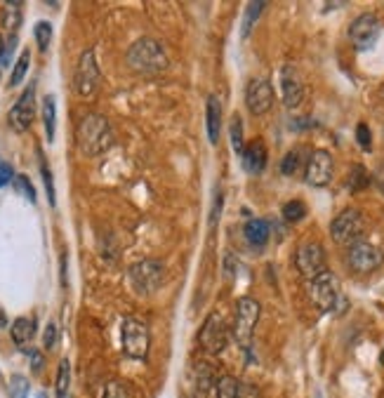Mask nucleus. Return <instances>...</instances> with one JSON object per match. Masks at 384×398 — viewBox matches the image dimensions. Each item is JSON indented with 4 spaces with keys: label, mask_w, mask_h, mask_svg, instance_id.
<instances>
[{
    "label": "nucleus",
    "mask_w": 384,
    "mask_h": 398,
    "mask_svg": "<svg viewBox=\"0 0 384 398\" xmlns=\"http://www.w3.org/2000/svg\"><path fill=\"white\" fill-rule=\"evenodd\" d=\"M347 264L354 274H372L377 271L384 264V252L380 247L365 243V240H358V243L349 245V252H347Z\"/></svg>",
    "instance_id": "nucleus-9"
},
{
    "label": "nucleus",
    "mask_w": 384,
    "mask_h": 398,
    "mask_svg": "<svg viewBox=\"0 0 384 398\" xmlns=\"http://www.w3.org/2000/svg\"><path fill=\"white\" fill-rule=\"evenodd\" d=\"M33 334H36V321L28 319V316H21L12 323V342L19 349H26L31 344Z\"/></svg>",
    "instance_id": "nucleus-18"
},
{
    "label": "nucleus",
    "mask_w": 384,
    "mask_h": 398,
    "mask_svg": "<svg viewBox=\"0 0 384 398\" xmlns=\"http://www.w3.org/2000/svg\"><path fill=\"white\" fill-rule=\"evenodd\" d=\"M229 334H231V332H229V328H227L224 316L217 314V311H212L208 319H205L203 328H200L198 342H200V347L208 351V354L217 356V354H222V351L227 349Z\"/></svg>",
    "instance_id": "nucleus-8"
},
{
    "label": "nucleus",
    "mask_w": 384,
    "mask_h": 398,
    "mask_svg": "<svg viewBox=\"0 0 384 398\" xmlns=\"http://www.w3.org/2000/svg\"><path fill=\"white\" fill-rule=\"evenodd\" d=\"M267 5L265 3H250L248 8H245V17H243V38L250 36L252 26H255V21L260 19L262 10H265Z\"/></svg>",
    "instance_id": "nucleus-27"
},
{
    "label": "nucleus",
    "mask_w": 384,
    "mask_h": 398,
    "mask_svg": "<svg viewBox=\"0 0 384 398\" xmlns=\"http://www.w3.org/2000/svg\"><path fill=\"white\" fill-rule=\"evenodd\" d=\"M19 24H21V3H8L3 10V26L15 36Z\"/></svg>",
    "instance_id": "nucleus-23"
},
{
    "label": "nucleus",
    "mask_w": 384,
    "mask_h": 398,
    "mask_svg": "<svg viewBox=\"0 0 384 398\" xmlns=\"http://www.w3.org/2000/svg\"><path fill=\"white\" fill-rule=\"evenodd\" d=\"M229 130H231V144H233V151L236 153H243L245 144H243V120L238 116L231 118V125H229Z\"/></svg>",
    "instance_id": "nucleus-30"
},
{
    "label": "nucleus",
    "mask_w": 384,
    "mask_h": 398,
    "mask_svg": "<svg viewBox=\"0 0 384 398\" xmlns=\"http://www.w3.org/2000/svg\"><path fill=\"white\" fill-rule=\"evenodd\" d=\"M307 217V205L302 200H290L283 205V219L285 222H300Z\"/></svg>",
    "instance_id": "nucleus-29"
},
{
    "label": "nucleus",
    "mask_w": 384,
    "mask_h": 398,
    "mask_svg": "<svg viewBox=\"0 0 384 398\" xmlns=\"http://www.w3.org/2000/svg\"><path fill=\"white\" fill-rule=\"evenodd\" d=\"M215 396L217 398H238L240 396V386L231 375H222L215 384Z\"/></svg>",
    "instance_id": "nucleus-22"
},
{
    "label": "nucleus",
    "mask_w": 384,
    "mask_h": 398,
    "mask_svg": "<svg viewBox=\"0 0 384 398\" xmlns=\"http://www.w3.org/2000/svg\"><path fill=\"white\" fill-rule=\"evenodd\" d=\"M347 184H349V191H363L365 187L370 184V175L365 172V167L363 165H354L352 167V172H349V180H347Z\"/></svg>",
    "instance_id": "nucleus-24"
},
{
    "label": "nucleus",
    "mask_w": 384,
    "mask_h": 398,
    "mask_svg": "<svg viewBox=\"0 0 384 398\" xmlns=\"http://www.w3.org/2000/svg\"><path fill=\"white\" fill-rule=\"evenodd\" d=\"M262 307L257 299L252 297H240L236 304V319H233V339H236L238 347L250 349L252 344V332H255V325L260 321Z\"/></svg>",
    "instance_id": "nucleus-6"
},
{
    "label": "nucleus",
    "mask_w": 384,
    "mask_h": 398,
    "mask_svg": "<svg viewBox=\"0 0 384 398\" xmlns=\"http://www.w3.org/2000/svg\"><path fill=\"white\" fill-rule=\"evenodd\" d=\"M28 64H31V50H24L17 59V64L12 68V76H10V88H17L21 80L26 78V71H28Z\"/></svg>",
    "instance_id": "nucleus-25"
},
{
    "label": "nucleus",
    "mask_w": 384,
    "mask_h": 398,
    "mask_svg": "<svg viewBox=\"0 0 384 398\" xmlns=\"http://www.w3.org/2000/svg\"><path fill=\"white\" fill-rule=\"evenodd\" d=\"M380 38V19L372 12L358 15L356 19L349 24V40L356 50H370Z\"/></svg>",
    "instance_id": "nucleus-12"
},
{
    "label": "nucleus",
    "mask_w": 384,
    "mask_h": 398,
    "mask_svg": "<svg viewBox=\"0 0 384 398\" xmlns=\"http://www.w3.org/2000/svg\"><path fill=\"white\" fill-rule=\"evenodd\" d=\"M380 361H382V366H384V349H382V356H380Z\"/></svg>",
    "instance_id": "nucleus-44"
},
{
    "label": "nucleus",
    "mask_w": 384,
    "mask_h": 398,
    "mask_svg": "<svg viewBox=\"0 0 384 398\" xmlns=\"http://www.w3.org/2000/svg\"><path fill=\"white\" fill-rule=\"evenodd\" d=\"M99 80H102V73H99V66H97L95 52L93 50L83 52L78 59L76 73H73V90H76L80 97H93L97 88H99Z\"/></svg>",
    "instance_id": "nucleus-10"
},
{
    "label": "nucleus",
    "mask_w": 384,
    "mask_h": 398,
    "mask_svg": "<svg viewBox=\"0 0 384 398\" xmlns=\"http://www.w3.org/2000/svg\"><path fill=\"white\" fill-rule=\"evenodd\" d=\"M332 172H335V160L328 151L318 149L309 155V163L305 170V182L309 187H328L332 180Z\"/></svg>",
    "instance_id": "nucleus-13"
},
{
    "label": "nucleus",
    "mask_w": 384,
    "mask_h": 398,
    "mask_svg": "<svg viewBox=\"0 0 384 398\" xmlns=\"http://www.w3.org/2000/svg\"><path fill=\"white\" fill-rule=\"evenodd\" d=\"M280 95H283V104L288 108H297L305 100V83L295 66L280 68Z\"/></svg>",
    "instance_id": "nucleus-16"
},
{
    "label": "nucleus",
    "mask_w": 384,
    "mask_h": 398,
    "mask_svg": "<svg viewBox=\"0 0 384 398\" xmlns=\"http://www.w3.org/2000/svg\"><path fill=\"white\" fill-rule=\"evenodd\" d=\"M295 264H297V271H300L307 281H311L314 276L328 271V267H325L323 245L316 243V240H307V243H302L295 252Z\"/></svg>",
    "instance_id": "nucleus-11"
},
{
    "label": "nucleus",
    "mask_w": 384,
    "mask_h": 398,
    "mask_svg": "<svg viewBox=\"0 0 384 398\" xmlns=\"http://www.w3.org/2000/svg\"><path fill=\"white\" fill-rule=\"evenodd\" d=\"M102 398H130V391L120 379H111V382H106L104 391H102Z\"/></svg>",
    "instance_id": "nucleus-31"
},
{
    "label": "nucleus",
    "mask_w": 384,
    "mask_h": 398,
    "mask_svg": "<svg viewBox=\"0 0 384 398\" xmlns=\"http://www.w3.org/2000/svg\"><path fill=\"white\" fill-rule=\"evenodd\" d=\"M12 180H15L12 165L5 163V160H0V187H5V184H10Z\"/></svg>",
    "instance_id": "nucleus-39"
},
{
    "label": "nucleus",
    "mask_w": 384,
    "mask_h": 398,
    "mask_svg": "<svg viewBox=\"0 0 384 398\" xmlns=\"http://www.w3.org/2000/svg\"><path fill=\"white\" fill-rule=\"evenodd\" d=\"M220 128H222V104L217 97H208V137L212 144L220 142Z\"/></svg>",
    "instance_id": "nucleus-19"
},
{
    "label": "nucleus",
    "mask_w": 384,
    "mask_h": 398,
    "mask_svg": "<svg viewBox=\"0 0 384 398\" xmlns=\"http://www.w3.org/2000/svg\"><path fill=\"white\" fill-rule=\"evenodd\" d=\"M365 217L363 212L356 210V207H347V210H342L340 215L332 219L330 224V236L335 243L340 245H354L358 243V238L365 234Z\"/></svg>",
    "instance_id": "nucleus-7"
},
{
    "label": "nucleus",
    "mask_w": 384,
    "mask_h": 398,
    "mask_svg": "<svg viewBox=\"0 0 384 398\" xmlns=\"http://www.w3.org/2000/svg\"><path fill=\"white\" fill-rule=\"evenodd\" d=\"M15 189L19 191L21 196H26L31 203H36V189H33V184L28 182V177H24V175H17L15 177Z\"/></svg>",
    "instance_id": "nucleus-34"
},
{
    "label": "nucleus",
    "mask_w": 384,
    "mask_h": 398,
    "mask_svg": "<svg viewBox=\"0 0 384 398\" xmlns=\"http://www.w3.org/2000/svg\"><path fill=\"white\" fill-rule=\"evenodd\" d=\"M128 66L142 76H156L168 68V55L153 38H140L128 50Z\"/></svg>",
    "instance_id": "nucleus-2"
},
{
    "label": "nucleus",
    "mask_w": 384,
    "mask_h": 398,
    "mask_svg": "<svg viewBox=\"0 0 384 398\" xmlns=\"http://www.w3.org/2000/svg\"><path fill=\"white\" fill-rule=\"evenodd\" d=\"M245 238L250 240V245L262 247L269 240V224L265 219H250L245 224Z\"/></svg>",
    "instance_id": "nucleus-20"
},
{
    "label": "nucleus",
    "mask_w": 384,
    "mask_h": 398,
    "mask_svg": "<svg viewBox=\"0 0 384 398\" xmlns=\"http://www.w3.org/2000/svg\"><path fill=\"white\" fill-rule=\"evenodd\" d=\"M40 172H43L45 189H48V198H50V205H55V184H52V172L48 170V163H40Z\"/></svg>",
    "instance_id": "nucleus-37"
},
{
    "label": "nucleus",
    "mask_w": 384,
    "mask_h": 398,
    "mask_svg": "<svg viewBox=\"0 0 384 398\" xmlns=\"http://www.w3.org/2000/svg\"><path fill=\"white\" fill-rule=\"evenodd\" d=\"M245 104L255 116H265L273 106V88L267 78H252L245 88Z\"/></svg>",
    "instance_id": "nucleus-14"
},
{
    "label": "nucleus",
    "mask_w": 384,
    "mask_h": 398,
    "mask_svg": "<svg viewBox=\"0 0 384 398\" xmlns=\"http://www.w3.org/2000/svg\"><path fill=\"white\" fill-rule=\"evenodd\" d=\"M28 359H31V372H40L45 366V356L40 354V351H31L28 354Z\"/></svg>",
    "instance_id": "nucleus-40"
},
{
    "label": "nucleus",
    "mask_w": 384,
    "mask_h": 398,
    "mask_svg": "<svg viewBox=\"0 0 384 398\" xmlns=\"http://www.w3.org/2000/svg\"><path fill=\"white\" fill-rule=\"evenodd\" d=\"M356 142H358V146L363 149V151H370V149H372V137H370V130H368V125H365V123H358Z\"/></svg>",
    "instance_id": "nucleus-36"
},
{
    "label": "nucleus",
    "mask_w": 384,
    "mask_h": 398,
    "mask_svg": "<svg viewBox=\"0 0 384 398\" xmlns=\"http://www.w3.org/2000/svg\"><path fill=\"white\" fill-rule=\"evenodd\" d=\"M300 163H302L300 151H290L283 160H280V172H283V175H288V177L295 175V172L300 170Z\"/></svg>",
    "instance_id": "nucleus-32"
},
{
    "label": "nucleus",
    "mask_w": 384,
    "mask_h": 398,
    "mask_svg": "<svg viewBox=\"0 0 384 398\" xmlns=\"http://www.w3.org/2000/svg\"><path fill=\"white\" fill-rule=\"evenodd\" d=\"M5 323H8V316H5V311L0 309V328H5Z\"/></svg>",
    "instance_id": "nucleus-42"
},
{
    "label": "nucleus",
    "mask_w": 384,
    "mask_h": 398,
    "mask_svg": "<svg viewBox=\"0 0 384 398\" xmlns=\"http://www.w3.org/2000/svg\"><path fill=\"white\" fill-rule=\"evenodd\" d=\"M130 285L137 295H153L160 285H163L165 278V267L158 262V259H142L130 267L128 271Z\"/></svg>",
    "instance_id": "nucleus-4"
},
{
    "label": "nucleus",
    "mask_w": 384,
    "mask_h": 398,
    "mask_svg": "<svg viewBox=\"0 0 384 398\" xmlns=\"http://www.w3.org/2000/svg\"><path fill=\"white\" fill-rule=\"evenodd\" d=\"M33 116H36V90L26 88L24 95L15 102L12 111H10V125L17 130V132H26L31 128L33 123Z\"/></svg>",
    "instance_id": "nucleus-15"
},
{
    "label": "nucleus",
    "mask_w": 384,
    "mask_h": 398,
    "mask_svg": "<svg viewBox=\"0 0 384 398\" xmlns=\"http://www.w3.org/2000/svg\"><path fill=\"white\" fill-rule=\"evenodd\" d=\"M43 125H45V135H48V140L52 142L55 140V125H57V104H55L52 95H48L43 100Z\"/></svg>",
    "instance_id": "nucleus-21"
},
{
    "label": "nucleus",
    "mask_w": 384,
    "mask_h": 398,
    "mask_svg": "<svg viewBox=\"0 0 384 398\" xmlns=\"http://www.w3.org/2000/svg\"><path fill=\"white\" fill-rule=\"evenodd\" d=\"M3 55H5V45H3V38H0V59H3Z\"/></svg>",
    "instance_id": "nucleus-43"
},
{
    "label": "nucleus",
    "mask_w": 384,
    "mask_h": 398,
    "mask_svg": "<svg viewBox=\"0 0 384 398\" xmlns=\"http://www.w3.org/2000/svg\"><path fill=\"white\" fill-rule=\"evenodd\" d=\"M33 36H36L38 50L40 52H48L50 40H52V24H50V21H38L36 28H33Z\"/></svg>",
    "instance_id": "nucleus-28"
},
{
    "label": "nucleus",
    "mask_w": 384,
    "mask_h": 398,
    "mask_svg": "<svg viewBox=\"0 0 384 398\" xmlns=\"http://www.w3.org/2000/svg\"><path fill=\"white\" fill-rule=\"evenodd\" d=\"M307 292L311 304L320 311H340V281H337V276L332 271H323V274L314 276L307 283Z\"/></svg>",
    "instance_id": "nucleus-3"
},
{
    "label": "nucleus",
    "mask_w": 384,
    "mask_h": 398,
    "mask_svg": "<svg viewBox=\"0 0 384 398\" xmlns=\"http://www.w3.org/2000/svg\"><path fill=\"white\" fill-rule=\"evenodd\" d=\"M68 386H71V366L68 361H61L57 370V398H68Z\"/></svg>",
    "instance_id": "nucleus-26"
},
{
    "label": "nucleus",
    "mask_w": 384,
    "mask_h": 398,
    "mask_svg": "<svg viewBox=\"0 0 384 398\" xmlns=\"http://www.w3.org/2000/svg\"><path fill=\"white\" fill-rule=\"evenodd\" d=\"M210 382H212V368L200 363V368H198V391L200 394H205V391L210 389Z\"/></svg>",
    "instance_id": "nucleus-35"
},
{
    "label": "nucleus",
    "mask_w": 384,
    "mask_h": 398,
    "mask_svg": "<svg viewBox=\"0 0 384 398\" xmlns=\"http://www.w3.org/2000/svg\"><path fill=\"white\" fill-rule=\"evenodd\" d=\"M375 184H377V189L384 193V165L377 167V172H375Z\"/></svg>",
    "instance_id": "nucleus-41"
},
{
    "label": "nucleus",
    "mask_w": 384,
    "mask_h": 398,
    "mask_svg": "<svg viewBox=\"0 0 384 398\" xmlns=\"http://www.w3.org/2000/svg\"><path fill=\"white\" fill-rule=\"evenodd\" d=\"M76 144L83 155H99L108 151V146L113 144V132L111 125L104 116L99 113H90L78 123L76 130Z\"/></svg>",
    "instance_id": "nucleus-1"
},
{
    "label": "nucleus",
    "mask_w": 384,
    "mask_h": 398,
    "mask_svg": "<svg viewBox=\"0 0 384 398\" xmlns=\"http://www.w3.org/2000/svg\"><path fill=\"white\" fill-rule=\"evenodd\" d=\"M240 158H243V167L250 172V175H260V172H265L267 160H269L265 142H262V140H252L250 144H245Z\"/></svg>",
    "instance_id": "nucleus-17"
},
{
    "label": "nucleus",
    "mask_w": 384,
    "mask_h": 398,
    "mask_svg": "<svg viewBox=\"0 0 384 398\" xmlns=\"http://www.w3.org/2000/svg\"><path fill=\"white\" fill-rule=\"evenodd\" d=\"M57 344V325L55 323H48V328H45V334H43V347L45 349H52Z\"/></svg>",
    "instance_id": "nucleus-38"
},
{
    "label": "nucleus",
    "mask_w": 384,
    "mask_h": 398,
    "mask_svg": "<svg viewBox=\"0 0 384 398\" xmlns=\"http://www.w3.org/2000/svg\"><path fill=\"white\" fill-rule=\"evenodd\" d=\"M28 382L26 377H21V375H15L12 379H10V396L12 398H28Z\"/></svg>",
    "instance_id": "nucleus-33"
},
{
    "label": "nucleus",
    "mask_w": 384,
    "mask_h": 398,
    "mask_svg": "<svg viewBox=\"0 0 384 398\" xmlns=\"http://www.w3.org/2000/svg\"><path fill=\"white\" fill-rule=\"evenodd\" d=\"M120 339H123V351L128 359L144 361L148 354V328L146 323L137 316H125L123 328H120Z\"/></svg>",
    "instance_id": "nucleus-5"
}]
</instances>
